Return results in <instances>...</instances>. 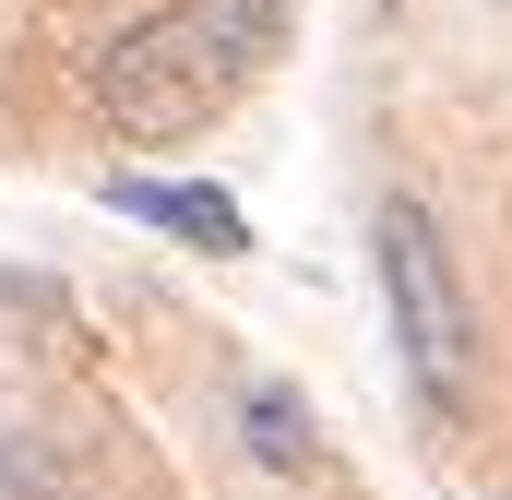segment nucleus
<instances>
[{"label": "nucleus", "instance_id": "nucleus-3", "mask_svg": "<svg viewBox=\"0 0 512 500\" xmlns=\"http://www.w3.org/2000/svg\"><path fill=\"white\" fill-rule=\"evenodd\" d=\"M108 215L167 227V239H191L203 262H239V250H251V215H239L215 179H108Z\"/></svg>", "mask_w": 512, "mask_h": 500}, {"label": "nucleus", "instance_id": "nucleus-4", "mask_svg": "<svg viewBox=\"0 0 512 500\" xmlns=\"http://www.w3.org/2000/svg\"><path fill=\"white\" fill-rule=\"evenodd\" d=\"M239 441H251L262 477H310V465H322V429H310V405H298L286 381H251V393H239Z\"/></svg>", "mask_w": 512, "mask_h": 500}, {"label": "nucleus", "instance_id": "nucleus-2", "mask_svg": "<svg viewBox=\"0 0 512 500\" xmlns=\"http://www.w3.org/2000/svg\"><path fill=\"white\" fill-rule=\"evenodd\" d=\"M370 250H382V310H393V346L429 405H465L477 393V310H465V274H453V239L417 191H382L370 215Z\"/></svg>", "mask_w": 512, "mask_h": 500}, {"label": "nucleus", "instance_id": "nucleus-5", "mask_svg": "<svg viewBox=\"0 0 512 500\" xmlns=\"http://www.w3.org/2000/svg\"><path fill=\"white\" fill-rule=\"evenodd\" d=\"M0 500H96V489L72 477V453H60V441L12 429V441H0Z\"/></svg>", "mask_w": 512, "mask_h": 500}, {"label": "nucleus", "instance_id": "nucleus-6", "mask_svg": "<svg viewBox=\"0 0 512 500\" xmlns=\"http://www.w3.org/2000/svg\"><path fill=\"white\" fill-rule=\"evenodd\" d=\"M203 12H215V24H227V36H239V60H274V36H286V12H274V0H203Z\"/></svg>", "mask_w": 512, "mask_h": 500}, {"label": "nucleus", "instance_id": "nucleus-1", "mask_svg": "<svg viewBox=\"0 0 512 500\" xmlns=\"http://www.w3.org/2000/svg\"><path fill=\"white\" fill-rule=\"evenodd\" d=\"M84 84H96V120L120 131V143H191V131L227 120V96L251 84V60H239V36L203 0H179V12L120 24Z\"/></svg>", "mask_w": 512, "mask_h": 500}]
</instances>
